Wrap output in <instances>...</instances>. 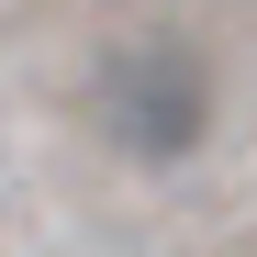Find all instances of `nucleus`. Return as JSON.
I'll return each mask as SVG.
<instances>
[{"instance_id":"1","label":"nucleus","mask_w":257,"mask_h":257,"mask_svg":"<svg viewBox=\"0 0 257 257\" xmlns=\"http://www.w3.org/2000/svg\"><path fill=\"white\" fill-rule=\"evenodd\" d=\"M90 135L146 168V179H168V168H190L212 146V123H224V90H212V67L190 34H112V45L90 56Z\"/></svg>"}]
</instances>
